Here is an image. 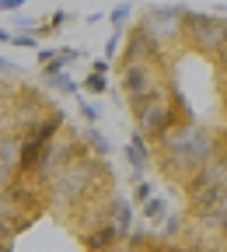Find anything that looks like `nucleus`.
<instances>
[{"label": "nucleus", "mask_w": 227, "mask_h": 252, "mask_svg": "<svg viewBox=\"0 0 227 252\" xmlns=\"http://www.w3.org/2000/svg\"><path fill=\"white\" fill-rule=\"evenodd\" d=\"M213 158H220L217 133H210L206 126L192 123V119H182L165 140L154 144L157 172L168 182H175V186H182L192 172H199L206 161H213Z\"/></svg>", "instance_id": "f257e3e1"}, {"label": "nucleus", "mask_w": 227, "mask_h": 252, "mask_svg": "<svg viewBox=\"0 0 227 252\" xmlns=\"http://www.w3.org/2000/svg\"><path fill=\"white\" fill-rule=\"evenodd\" d=\"M109 186H112V172L105 165V158L87 154V158H70L42 186V193H46V203H53L59 210H81L84 203L98 200L102 189H109Z\"/></svg>", "instance_id": "f03ea898"}, {"label": "nucleus", "mask_w": 227, "mask_h": 252, "mask_svg": "<svg viewBox=\"0 0 227 252\" xmlns=\"http://www.w3.org/2000/svg\"><path fill=\"white\" fill-rule=\"evenodd\" d=\"M178 46H189V49L217 60L227 49V18L185 7L182 11V42Z\"/></svg>", "instance_id": "7ed1b4c3"}, {"label": "nucleus", "mask_w": 227, "mask_h": 252, "mask_svg": "<svg viewBox=\"0 0 227 252\" xmlns=\"http://www.w3.org/2000/svg\"><path fill=\"white\" fill-rule=\"evenodd\" d=\"M129 112H133V119H137V133H143L147 144H161L182 119H189V116H182V112L175 109V102L168 98L165 88L154 91V94H147L143 102L129 105Z\"/></svg>", "instance_id": "20e7f679"}, {"label": "nucleus", "mask_w": 227, "mask_h": 252, "mask_svg": "<svg viewBox=\"0 0 227 252\" xmlns=\"http://www.w3.org/2000/svg\"><path fill=\"white\" fill-rule=\"evenodd\" d=\"M182 11L185 4H150L143 14H140V28L147 32V35L161 46H178L182 42Z\"/></svg>", "instance_id": "39448f33"}, {"label": "nucleus", "mask_w": 227, "mask_h": 252, "mask_svg": "<svg viewBox=\"0 0 227 252\" xmlns=\"http://www.w3.org/2000/svg\"><path fill=\"white\" fill-rule=\"evenodd\" d=\"M165 70L161 63H126V67H119V88H122V98L129 105L143 102L147 94L161 91L165 88Z\"/></svg>", "instance_id": "423d86ee"}, {"label": "nucleus", "mask_w": 227, "mask_h": 252, "mask_svg": "<svg viewBox=\"0 0 227 252\" xmlns=\"http://www.w3.org/2000/svg\"><path fill=\"white\" fill-rule=\"evenodd\" d=\"M126 63H161V67H171V56L165 46L154 42L133 21L129 32H122V49H119V67H126Z\"/></svg>", "instance_id": "0eeeda50"}, {"label": "nucleus", "mask_w": 227, "mask_h": 252, "mask_svg": "<svg viewBox=\"0 0 227 252\" xmlns=\"http://www.w3.org/2000/svg\"><path fill=\"white\" fill-rule=\"evenodd\" d=\"M7 119H11V126H18V137L28 130L31 123H35L39 116H46V109H49V98L39 91V88H31V84H21L18 91H14V98H7Z\"/></svg>", "instance_id": "6e6552de"}, {"label": "nucleus", "mask_w": 227, "mask_h": 252, "mask_svg": "<svg viewBox=\"0 0 227 252\" xmlns=\"http://www.w3.org/2000/svg\"><path fill=\"white\" fill-rule=\"evenodd\" d=\"M74 140L77 137H70V133H59L56 140H49V144H42V151H39V158H35V168H31V182L35 186H46L63 165L70 161V151H74Z\"/></svg>", "instance_id": "1a4fd4ad"}, {"label": "nucleus", "mask_w": 227, "mask_h": 252, "mask_svg": "<svg viewBox=\"0 0 227 252\" xmlns=\"http://www.w3.org/2000/svg\"><path fill=\"white\" fill-rule=\"evenodd\" d=\"M63 130H67V116H63V109H56V105H49L46 109V116H39L35 123L28 126V130L21 133V140H35V144H49V140H56Z\"/></svg>", "instance_id": "9d476101"}, {"label": "nucleus", "mask_w": 227, "mask_h": 252, "mask_svg": "<svg viewBox=\"0 0 227 252\" xmlns=\"http://www.w3.org/2000/svg\"><path fill=\"white\" fill-rule=\"evenodd\" d=\"M126 161H129V168H133V182L154 165V144H147V137L137 133V130L126 140Z\"/></svg>", "instance_id": "9b49d317"}, {"label": "nucleus", "mask_w": 227, "mask_h": 252, "mask_svg": "<svg viewBox=\"0 0 227 252\" xmlns=\"http://www.w3.org/2000/svg\"><path fill=\"white\" fill-rule=\"evenodd\" d=\"M18 147H21L18 133H0V193L18 179Z\"/></svg>", "instance_id": "f8f14e48"}, {"label": "nucleus", "mask_w": 227, "mask_h": 252, "mask_svg": "<svg viewBox=\"0 0 227 252\" xmlns=\"http://www.w3.org/2000/svg\"><path fill=\"white\" fill-rule=\"evenodd\" d=\"M203 186H227V168H224V161H220V158L206 161L199 172H192V175L182 182L185 196H189V193H196V189H203Z\"/></svg>", "instance_id": "ddd939ff"}, {"label": "nucleus", "mask_w": 227, "mask_h": 252, "mask_svg": "<svg viewBox=\"0 0 227 252\" xmlns=\"http://www.w3.org/2000/svg\"><path fill=\"white\" fill-rule=\"evenodd\" d=\"M119 242H122V238H119V231L112 228V220H109V224L91 228V231H81V245H84L87 252H115Z\"/></svg>", "instance_id": "4468645a"}, {"label": "nucleus", "mask_w": 227, "mask_h": 252, "mask_svg": "<svg viewBox=\"0 0 227 252\" xmlns=\"http://www.w3.org/2000/svg\"><path fill=\"white\" fill-rule=\"evenodd\" d=\"M109 207H112V228L119 231V238H126L129 231H133L137 207L129 203V196H122V193H112V196H109Z\"/></svg>", "instance_id": "2eb2a0df"}, {"label": "nucleus", "mask_w": 227, "mask_h": 252, "mask_svg": "<svg viewBox=\"0 0 227 252\" xmlns=\"http://www.w3.org/2000/svg\"><path fill=\"white\" fill-rule=\"evenodd\" d=\"M77 88L87 91V94H94V98H102V94L109 91V60H94L91 70H87V77H84Z\"/></svg>", "instance_id": "dca6fc26"}, {"label": "nucleus", "mask_w": 227, "mask_h": 252, "mask_svg": "<svg viewBox=\"0 0 227 252\" xmlns=\"http://www.w3.org/2000/svg\"><path fill=\"white\" fill-rule=\"evenodd\" d=\"M84 56V49H74V46H59L56 49V56L46 63V67H42V74H63V70H67V67H74V63Z\"/></svg>", "instance_id": "f3484780"}, {"label": "nucleus", "mask_w": 227, "mask_h": 252, "mask_svg": "<svg viewBox=\"0 0 227 252\" xmlns=\"http://www.w3.org/2000/svg\"><path fill=\"white\" fill-rule=\"evenodd\" d=\"M168 210H171L168 200H165V196H157V193H154L147 203H140V214H143V220H147L150 228H161V220L168 217Z\"/></svg>", "instance_id": "a211bd4d"}, {"label": "nucleus", "mask_w": 227, "mask_h": 252, "mask_svg": "<svg viewBox=\"0 0 227 252\" xmlns=\"http://www.w3.org/2000/svg\"><path fill=\"white\" fill-rule=\"evenodd\" d=\"M70 21H74V14H70V11H53V14H46V18L39 21V32H35V35L53 39V35H59V32L67 28Z\"/></svg>", "instance_id": "6ab92c4d"}, {"label": "nucleus", "mask_w": 227, "mask_h": 252, "mask_svg": "<svg viewBox=\"0 0 227 252\" xmlns=\"http://www.w3.org/2000/svg\"><path fill=\"white\" fill-rule=\"evenodd\" d=\"M42 88L46 91H53V94H77L81 88H77V81L63 70V74H42Z\"/></svg>", "instance_id": "aec40b11"}, {"label": "nucleus", "mask_w": 227, "mask_h": 252, "mask_svg": "<svg viewBox=\"0 0 227 252\" xmlns=\"http://www.w3.org/2000/svg\"><path fill=\"white\" fill-rule=\"evenodd\" d=\"M185 231V210H168V217L161 220V228H157V238H178Z\"/></svg>", "instance_id": "412c9836"}, {"label": "nucleus", "mask_w": 227, "mask_h": 252, "mask_svg": "<svg viewBox=\"0 0 227 252\" xmlns=\"http://www.w3.org/2000/svg\"><path fill=\"white\" fill-rule=\"evenodd\" d=\"M81 140L87 144V151H91L94 158H109V154H112V144H109V137H102V133H98V126H87Z\"/></svg>", "instance_id": "4be33fe9"}, {"label": "nucleus", "mask_w": 227, "mask_h": 252, "mask_svg": "<svg viewBox=\"0 0 227 252\" xmlns=\"http://www.w3.org/2000/svg\"><path fill=\"white\" fill-rule=\"evenodd\" d=\"M154 193H157V186H154V182L137 179V182H133V189H129V203H133V207H140V203H147Z\"/></svg>", "instance_id": "5701e85b"}, {"label": "nucleus", "mask_w": 227, "mask_h": 252, "mask_svg": "<svg viewBox=\"0 0 227 252\" xmlns=\"http://www.w3.org/2000/svg\"><path fill=\"white\" fill-rule=\"evenodd\" d=\"M129 14H133V4H129V0H122V4H115V7L109 11L112 32H126V25H129Z\"/></svg>", "instance_id": "b1692460"}, {"label": "nucleus", "mask_w": 227, "mask_h": 252, "mask_svg": "<svg viewBox=\"0 0 227 252\" xmlns=\"http://www.w3.org/2000/svg\"><path fill=\"white\" fill-rule=\"evenodd\" d=\"M11 32H28V35H35V32H39V18L14 11V14H11Z\"/></svg>", "instance_id": "393cba45"}, {"label": "nucleus", "mask_w": 227, "mask_h": 252, "mask_svg": "<svg viewBox=\"0 0 227 252\" xmlns=\"http://www.w3.org/2000/svg\"><path fill=\"white\" fill-rule=\"evenodd\" d=\"M77 102V112L84 116V123L87 126H98V119H102V109L94 105V102H87V98H74Z\"/></svg>", "instance_id": "a878e982"}, {"label": "nucleus", "mask_w": 227, "mask_h": 252, "mask_svg": "<svg viewBox=\"0 0 227 252\" xmlns=\"http://www.w3.org/2000/svg\"><path fill=\"white\" fill-rule=\"evenodd\" d=\"M11 46H18V49H31V53H35V49H39V35H28V32H14V35H11Z\"/></svg>", "instance_id": "bb28decb"}, {"label": "nucleus", "mask_w": 227, "mask_h": 252, "mask_svg": "<svg viewBox=\"0 0 227 252\" xmlns=\"http://www.w3.org/2000/svg\"><path fill=\"white\" fill-rule=\"evenodd\" d=\"M119 49H122V32H112L109 42H105V56L102 60H119Z\"/></svg>", "instance_id": "cd10ccee"}, {"label": "nucleus", "mask_w": 227, "mask_h": 252, "mask_svg": "<svg viewBox=\"0 0 227 252\" xmlns=\"http://www.w3.org/2000/svg\"><path fill=\"white\" fill-rule=\"evenodd\" d=\"M0 77H21V67L14 60H7V56H0Z\"/></svg>", "instance_id": "c85d7f7f"}, {"label": "nucleus", "mask_w": 227, "mask_h": 252, "mask_svg": "<svg viewBox=\"0 0 227 252\" xmlns=\"http://www.w3.org/2000/svg\"><path fill=\"white\" fill-rule=\"evenodd\" d=\"M25 7V0H0V14H14Z\"/></svg>", "instance_id": "c756f323"}, {"label": "nucleus", "mask_w": 227, "mask_h": 252, "mask_svg": "<svg viewBox=\"0 0 227 252\" xmlns=\"http://www.w3.org/2000/svg\"><path fill=\"white\" fill-rule=\"evenodd\" d=\"M35 56H39V67H46V63H49V60L56 56V49H53V46H46V49L39 46V49H35Z\"/></svg>", "instance_id": "7c9ffc66"}, {"label": "nucleus", "mask_w": 227, "mask_h": 252, "mask_svg": "<svg viewBox=\"0 0 227 252\" xmlns=\"http://www.w3.org/2000/svg\"><path fill=\"white\" fill-rule=\"evenodd\" d=\"M196 252H227V242H206V245L196 249Z\"/></svg>", "instance_id": "2f4dec72"}, {"label": "nucleus", "mask_w": 227, "mask_h": 252, "mask_svg": "<svg viewBox=\"0 0 227 252\" xmlns=\"http://www.w3.org/2000/svg\"><path fill=\"white\" fill-rule=\"evenodd\" d=\"M161 252H192L189 245H178V242H165V249H161Z\"/></svg>", "instance_id": "473e14b6"}, {"label": "nucleus", "mask_w": 227, "mask_h": 252, "mask_svg": "<svg viewBox=\"0 0 227 252\" xmlns=\"http://www.w3.org/2000/svg\"><path fill=\"white\" fill-rule=\"evenodd\" d=\"M102 18H105V14H102V11H94V14H87V18H84V21H87V25H98V21H102Z\"/></svg>", "instance_id": "72a5a7b5"}, {"label": "nucleus", "mask_w": 227, "mask_h": 252, "mask_svg": "<svg viewBox=\"0 0 227 252\" xmlns=\"http://www.w3.org/2000/svg\"><path fill=\"white\" fill-rule=\"evenodd\" d=\"M11 35H14L11 28H0V42H7V46H11Z\"/></svg>", "instance_id": "f704fd0d"}, {"label": "nucleus", "mask_w": 227, "mask_h": 252, "mask_svg": "<svg viewBox=\"0 0 227 252\" xmlns=\"http://www.w3.org/2000/svg\"><path fill=\"white\" fill-rule=\"evenodd\" d=\"M217 140H220V154H227V130H224V133H220Z\"/></svg>", "instance_id": "c9c22d12"}, {"label": "nucleus", "mask_w": 227, "mask_h": 252, "mask_svg": "<svg viewBox=\"0 0 227 252\" xmlns=\"http://www.w3.org/2000/svg\"><path fill=\"white\" fill-rule=\"evenodd\" d=\"M4 105H7V88L0 84V109H4Z\"/></svg>", "instance_id": "e433bc0d"}, {"label": "nucleus", "mask_w": 227, "mask_h": 252, "mask_svg": "<svg viewBox=\"0 0 227 252\" xmlns=\"http://www.w3.org/2000/svg\"><path fill=\"white\" fill-rule=\"evenodd\" d=\"M0 252H14V242H0Z\"/></svg>", "instance_id": "4c0bfd02"}, {"label": "nucleus", "mask_w": 227, "mask_h": 252, "mask_svg": "<svg viewBox=\"0 0 227 252\" xmlns=\"http://www.w3.org/2000/svg\"><path fill=\"white\" fill-rule=\"evenodd\" d=\"M224 88H227V67H224Z\"/></svg>", "instance_id": "58836bf2"}, {"label": "nucleus", "mask_w": 227, "mask_h": 252, "mask_svg": "<svg viewBox=\"0 0 227 252\" xmlns=\"http://www.w3.org/2000/svg\"><path fill=\"white\" fill-rule=\"evenodd\" d=\"M220 235H224V242H227V228H224V231H220Z\"/></svg>", "instance_id": "ea45409f"}]
</instances>
